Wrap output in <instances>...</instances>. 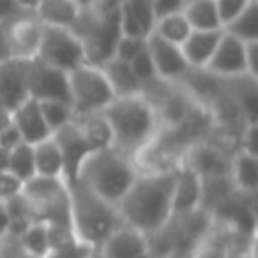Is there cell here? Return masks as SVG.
I'll return each mask as SVG.
<instances>
[{
    "instance_id": "6da1fadb",
    "label": "cell",
    "mask_w": 258,
    "mask_h": 258,
    "mask_svg": "<svg viewBox=\"0 0 258 258\" xmlns=\"http://www.w3.org/2000/svg\"><path fill=\"white\" fill-rule=\"evenodd\" d=\"M175 172L138 173L133 186L117 205L122 223L138 230L145 237L156 235L168 226L173 219Z\"/></svg>"
},
{
    "instance_id": "7a4b0ae2",
    "label": "cell",
    "mask_w": 258,
    "mask_h": 258,
    "mask_svg": "<svg viewBox=\"0 0 258 258\" xmlns=\"http://www.w3.org/2000/svg\"><path fill=\"white\" fill-rule=\"evenodd\" d=\"M111 129V147L133 159L159 131V118L154 106L144 94L115 97L103 111Z\"/></svg>"
},
{
    "instance_id": "3957f363",
    "label": "cell",
    "mask_w": 258,
    "mask_h": 258,
    "mask_svg": "<svg viewBox=\"0 0 258 258\" xmlns=\"http://www.w3.org/2000/svg\"><path fill=\"white\" fill-rule=\"evenodd\" d=\"M137 177L138 168L133 159L113 147H108L90 152L83 159L76 182L83 184L104 202L117 207Z\"/></svg>"
},
{
    "instance_id": "277c9868",
    "label": "cell",
    "mask_w": 258,
    "mask_h": 258,
    "mask_svg": "<svg viewBox=\"0 0 258 258\" xmlns=\"http://www.w3.org/2000/svg\"><path fill=\"white\" fill-rule=\"evenodd\" d=\"M122 225L115 205L104 202L80 182L69 186V228L76 240L99 249Z\"/></svg>"
},
{
    "instance_id": "5b68a950",
    "label": "cell",
    "mask_w": 258,
    "mask_h": 258,
    "mask_svg": "<svg viewBox=\"0 0 258 258\" xmlns=\"http://www.w3.org/2000/svg\"><path fill=\"white\" fill-rule=\"evenodd\" d=\"M20 193L29 204L32 221L69 228V187L64 179L34 175L22 184Z\"/></svg>"
},
{
    "instance_id": "8992f818",
    "label": "cell",
    "mask_w": 258,
    "mask_h": 258,
    "mask_svg": "<svg viewBox=\"0 0 258 258\" xmlns=\"http://www.w3.org/2000/svg\"><path fill=\"white\" fill-rule=\"evenodd\" d=\"M68 82L71 106L76 117L101 113L115 99V94L106 76L96 64L87 62V64L69 71Z\"/></svg>"
},
{
    "instance_id": "52a82bcc",
    "label": "cell",
    "mask_w": 258,
    "mask_h": 258,
    "mask_svg": "<svg viewBox=\"0 0 258 258\" xmlns=\"http://www.w3.org/2000/svg\"><path fill=\"white\" fill-rule=\"evenodd\" d=\"M36 58L64 73H69L89 62L85 44L76 36L75 30L58 29V27L43 29V37Z\"/></svg>"
},
{
    "instance_id": "ba28073f",
    "label": "cell",
    "mask_w": 258,
    "mask_h": 258,
    "mask_svg": "<svg viewBox=\"0 0 258 258\" xmlns=\"http://www.w3.org/2000/svg\"><path fill=\"white\" fill-rule=\"evenodd\" d=\"M43 29L44 25L32 13H23V16L16 15L15 18L6 22L4 30L9 48V58L34 60L39 51Z\"/></svg>"
},
{
    "instance_id": "9c48e42d",
    "label": "cell",
    "mask_w": 258,
    "mask_h": 258,
    "mask_svg": "<svg viewBox=\"0 0 258 258\" xmlns=\"http://www.w3.org/2000/svg\"><path fill=\"white\" fill-rule=\"evenodd\" d=\"M29 94L36 101H64L71 104L68 73L39 62H29Z\"/></svg>"
},
{
    "instance_id": "30bf717a",
    "label": "cell",
    "mask_w": 258,
    "mask_h": 258,
    "mask_svg": "<svg viewBox=\"0 0 258 258\" xmlns=\"http://www.w3.org/2000/svg\"><path fill=\"white\" fill-rule=\"evenodd\" d=\"M204 69L219 80L246 76L247 75L246 43H242V41H239L237 37L230 36V34H226L223 30L221 41H219L218 48H216L211 60L207 62V66Z\"/></svg>"
},
{
    "instance_id": "8fae6325",
    "label": "cell",
    "mask_w": 258,
    "mask_h": 258,
    "mask_svg": "<svg viewBox=\"0 0 258 258\" xmlns=\"http://www.w3.org/2000/svg\"><path fill=\"white\" fill-rule=\"evenodd\" d=\"M29 62L20 58H6L0 62V106L8 113L30 97Z\"/></svg>"
},
{
    "instance_id": "7c38bea8",
    "label": "cell",
    "mask_w": 258,
    "mask_h": 258,
    "mask_svg": "<svg viewBox=\"0 0 258 258\" xmlns=\"http://www.w3.org/2000/svg\"><path fill=\"white\" fill-rule=\"evenodd\" d=\"M145 44H147V51L154 62L156 75L159 80L179 83L184 78V75L189 71V66L180 51V46L161 39L154 32L145 37Z\"/></svg>"
},
{
    "instance_id": "4fadbf2b",
    "label": "cell",
    "mask_w": 258,
    "mask_h": 258,
    "mask_svg": "<svg viewBox=\"0 0 258 258\" xmlns=\"http://www.w3.org/2000/svg\"><path fill=\"white\" fill-rule=\"evenodd\" d=\"M230 158L232 156L223 152L211 142L200 140L186 149L182 165L193 170L200 179L230 177Z\"/></svg>"
},
{
    "instance_id": "5bb4252c",
    "label": "cell",
    "mask_w": 258,
    "mask_h": 258,
    "mask_svg": "<svg viewBox=\"0 0 258 258\" xmlns=\"http://www.w3.org/2000/svg\"><path fill=\"white\" fill-rule=\"evenodd\" d=\"M53 138L57 140L58 149H60L62 161H64V182L69 187L76 182V175H78L82 161L94 151L87 144L83 135L80 133V129L76 127L75 120L58 129L57 133H53Z\"/></svg>"
},
{
    "instance_id": "9a60e30c",
    "label": "cell",
    "mask_w": 258,
    "mask_h": 258,
    "mask_svg": "<svg viewBox=\"0 0 258 258\" xmlns=\"http://www.w3.org/2000/svg\"><path fill=\"white\" fill-rule=\"evenodd\" d=\"M97 251L103 258H151L149 237L127 225L115 230Z\"/></svg>"
},
{
    "instance_id": "2e32d148",
    "label": "cell",
    "mask_w": 258,
    "mask_h": 258,
    "mask_svg": "<svg viewBox=\"0 0 258 258\" xmlns=\"http://www.w3.org/2000/svg\"><path fill=\"white\" fill-rule=\"evenodd\" d=\"M9 120L20 131L22 140L29 145H36L53 135L41 113L39 101L32 99V97L23 101L16 110H13L9 113Z\"/></svg>"
},
{
    "instance_id": "e0dca14e",
    "label": "cell",
    "mask_w": 258,
    "mask_h": 258,
    "mask_svg": "<svg viewBox=\"0 0 258 258\" xmlns=\"http://www.w3.org/2000/svg\"><path fill=\"white\" fill-rule=\"evenodd\" d=\"M202 204V179L182 165L175 172V187H173L172 214L173 219L187 216L198 211Z\"/></svg>"
},
{
    "instance_id": "ac0fdd59",
    "label": "cell",
    "mask_w": 258,
    "mask_h": 258,
    "mask_svg": "<svg viewBox=\"0 0 258 258\" xmlns=\"http://www.w3.org/2000/svg\"><path fill=\"white\" fill-rule=\"evenodd\" d=\"M223 37V30H191L187 39L180 44L184 58L191 69H204L211 60Z\"/></svg>"
},
{
    "instance_id": "d6986e66",
    "label": "cell",
    "mask_w": 258,
    "mask_h": 258,
    "mask_svg": "<svg viewBox=\"0 0 258 258\" xmlns=\"http://www.w3.org/2000/svg\"><path fill=\"white\" fill-rule=\"evenodd\" d=\"M230 180L237 193L253 197L258 189V156L235 151L230 158Z\"/></svg>"
},
{
    "instance_id": "ffe728a7",
    "label": "cell",
    "mask_w": 258,
    "mask_h": 258,
    "mask_svg": "<svg viewBox=\"0 0 258 258\" xmlns=\"http://www.w3.org/2000/svg\"><path fill=\"white\" fill-rule=\"evenodd\" d=\"M34 16L44 27L73 30L82 16V9L73 0H41L34 11Z\"/></svg>"
},
{
    "instance_id": "44dd1931",
    "label": "cell",
    "mask_w": 258,
    "mask_h": 258,
    "mask_svg": "<svg viewBox=\"0 0 258 258\" xmlns=\"http://www.w3.org/2000/svg\"><path fill=\"white\" fill-rule=\"evenodd\" d=\"M99 68H101V71H103V75L106 76L115 97L133 96V94L142 92V85L137 80V76H135L129 62H124L111 55L110 58L101 62Z\"/></svg>"
},
{
    "instance_id": "7402d4cb",
    "label": "cell",
    "mask_w": 258,
    "mask_h": 258,
    "mask_svg": "<svg viewBox=\"0 0 258 258\" xmlns=\"http://www.w3.org/2000/svg\"><path fill=\"white\" fill-rule=\"evenodd\" d=\"M32 151L36 175L64 179V161H62L60 149H58V144L53 138V135L48 137L46 140L32 145Z\"/></svg>"
},
{
    "instance_id": "603a6c76",
    "label": "cell",
    "mask_w": 258,
    "mask_h": 258,
    "mask_svg": "<svg viewBox=\"0 0 258 258\" xmlns=\"http://www.w3.org/2000/svg\"><path fill=\"white\" fill-rule=\"evenodd\" d=\"M76 127L80 129V133L87 140L92 151H101V149H108L113 144L111 138V129L108 125L106 118L101 113L94 115H83V117L75 118Z\"/></svg>"
},
{
    "instance_id": "cb8c5ba5",
    "label": "cell",
    "mask_w": 258,
    "mask_h": 258,
    "mask_svg": "<svg viewBox=\"0 0 258 258\" xmlns=\"http://www.w3.org/2000/svg\"><path fill=\"white\" fill-rule=\"evenodd\" d=\"M191 30H223L214 0H193L182 9Z\"/></svg>"
},
{
    "instance_id": "d4e9b609",
    "label": "cell",
    "mask_w": 258,
    "mask_h": 258,
    "mask_svg": "<svg viewBox=\"0 0 258 258\" xmlns=\"http://www.w3.org/2000/svg\"><path fill=\"white\" fill-rule=\"evenodd\" d=\"M18 240L29 258H44L50 251V225L44 221H32L18 235Z\"/></svg>"
},
{
    "instance_id": "484cf974",
    "label": "cell",
    "mask_w": 258,
    "mask_h": 258,
    "mask_svg": "<svg viewBox=\"0 0 258 258\" xmlns=\"http://www.w3.org/2000/svg\"><path fill=\"white\" fill-rule=\"evenodd\" d=\"M187 258H232L230 237L214 232V225H212L211 230L193 244Z\"/></svg>"
},
{
    "instance_id": "4316f807",
    "label": "cell",
    "mask_w": 258,
    "mask_h": 258,
    "mask_svg": "<svg viewBox=\"0 0 258 258\" xmlns=\"http://www.w3.org/2000/svg\"><path fill=\"white\" fill-rule=\"evenodd\" d=\"M226 34L237 37L242 43L258 41V2H251L239 16L223 27Z\"/></svg>"
},
{
    "instance_id": "83f0119b",
    "label": "cell",
    "mask_w": 258,
    "mask_h": 258,
    "mask_svg": "<svg viewBox=\"0 0 258 258\" xmlns=\"http://www.w3.org/2000/svg\"><path fill=\"white\" fill-rule=\"evenodd\" d=\"M152 32L161 37V39L180 46L191 34V27L182 13H175V15H168L156 20V25Z\"/></svg>"
},
{
    "instance_id": "f1b7e54d",
    "label": "cell",
    "mask_w": 258,
    "mask_h": 258,
    "mask_svg": "<svg viewBox=\"0 0 258 258\" xmlns=\"http://www.w3.org/2000/svg\"><path fill=\"white\" fill-rule=\"evenodd\" d=\"M8 172L13 177L20 180V182H27L36 175V165H34V151L32 145L18 144L9 151V163H8Z\"/></svg>"
},
{
    "instance_id": "f546056e",
    "label": "cell",
    "mask_w": 258,
    "mask_h": 258,
    "mask_svg": "<svg viewBox=\"0 0 258 258\" xmlns=\"http://www.w3.org/2000/svg\"><path fill=\"white\" fill-rule=\"evenodd\" d=\"M39 106L51 133H57L58 129L71 124L76 118L73 106L64 101H39Z\"/></svg>"
},
{
    "instance_id": "4dcf8cb0",
    "label": "cell",
    "mask_w": 258,
    "mask_h": 258,
    "mask_svg": "<svg viewBox=\"0 0 258 258\" xmlns=\"http://www.w3.org/2000/svg\"><path fill=\"white\" fill-rule=\"evenodd\" d=\"M120 4L137 18V22L140 23L142 30H144L145 37L149 34H152L156 25V16L154 11H152L151 0H122Z\"/></svg>"
},
{
    "instance_id": "1f68e13d",
    "label": "cell",
    "mask_w": 258,
    "mask_h": 258,
    "mask_svg": "<svg viewBox=\"0 0 258 258\" xmlns=\"http://www.w3.org/2000/svg\"><path fill=\"white\" fill-rule=\"evenodd\" d=\"M97 249H92L87 244L76 240L75 237L58 246H51L44 258H90Z\"/></svg>"
},
{
    "instance_id": "d6a6232c",
    "label": "cell",
    "mask_w": 258,
    "mask_h": 258,
    "mask_svg": "<svg viewBox=\"0 0 258 258\" xmlns=\"http://www.w3.org/2000/svg\"><path fill=\"white\" fill-rule=\"evenodd\" d=\"M129 66H131V69H133L135 76H137V80L140 82L142 87L147 85V83H151V82H154V80L158 78L154 62H152L151 55H149L147 46H145V50L142 51L140 55H137L133 60L129 62Z\"/></svg>"
},
{
    "instance_id": "836d02e7",
    "label": "cell",
    "mask_w": 258,
    "mask_h": 258,
    "mask_svg": "<svg viewBox=\"0 0 258 258\" xmlns=\"http://www.w3.org/2000/svg\"><path fill=\"white\" fill-rule=\"evenodd\" d=\"M145 37H124L120 36L117 39L113 50V57L120 58L124 62H131L137 55H140L145 50Z\"/></svg>"
},
{
    "instance_id": "e575fe53",
    "label": "cell",
    "mask_w": 258,
    "mask_h": 258,
    "mask_svg": "<svg viewBox=\"0 0 258 258\" xmlns=\"http://www.w3.org/2000/svg\"><path fill=\"white\" fill-rule=\"evenodd\" d=\"M251 2H254V0H214L219 20H221V25L225 27L226 23L232 22V20L235 18V16H239Z\"/></svg>"
},
{
    "instance_id": "d590c367",
    "label": "cell",
    "mask_w": 258,
    "mask_h": 258,
    "mask_svg": "<svg viewBox=\"0 0 258 258\" xmlns=\"http://www.w3.org/2000/svg\"><path fill=\"white\" fill-rule=\"evenodd\" d=\"M151 4L156 20H159L163 16L182 13L184 6H186V0H151Z\"/></svg>"
},
{
    "instance_id": "8d00e7d4",
    "label": "cell",
    "mask_w": 258,
    "mask_h": 258,
    "mask_svg": "<svg viewBox=\"0 0 258 258\" xmlns=\"http://www.w3.org/2000/svg\"><path fill=\"white\" fill-rule=\"evenodd\" d=\"M22 142H23L22 135H20V131L15 127V124H13L11 120L0 127V147L11 151L13 147H16V145L22 144Z\"/></svg>"
},
{
    "instance_id": "74e56055",
    "label": "cell",
    "mask_w": 258,
    "mask_h": 258,
    "mask_svg": "<svg viewBox=\"0 0 258 258\" xmlns=\"http://www.w3.org/2000/svg\"><path fill=\"white\" fill-rule=\"evenodd\" d=\"M246 62H247V75L251 78L258 80V41L246 43Z\"/></svg>"
},
{
    "instance_id": "f35d334b",
    "label": "cell",
    "mask_w": 258,
    "mask_h": 258,
    "mask_svg": "<svg viewBox=\"0 0 258 258\" xmlns=\"http://www.w3.org/2000/svg\"><path fill=\"white\" fill-rule=\"evenodd\" d=\"M39 2H41V0H15L16 8H18L20 11L32 13V15H34V11H36L37 6H39Z\"/></svg>"
},
{
    "instance_id": "ab89813d",
    "label": "cell",
    "mask_w": 258,
    "mask_h": 258,
    "mask_svg": "<svg viewBox=\"0 0 258 258\" xmlns=\"http://www.w3.org/2000/svg\"><path fill=\"white\" fill-rule=\"evenodd\" d=\"M9 230V214L6 209V202L0 200V233H8Z\"/></svg>"
},
{
    "instance_id": "60d3db41",
    "label": "cell",
    "mask_w": 258,
    "mask_h": 258,
    "mask_svg": "<svg viewBox=\"0 0 258 258\" xmlns=\"http://www.w3.org/2000/svg\"><path fill=\"white\" fill-rule=\"evenodd\" d=\"M9 58V48H8V41H6V30H4V23L0 22V62Z\"/></svg>"
},
{
    "instance_id": "b9f144b4",
    "label": "cell",
    "mask_w": 258,
    "mask_h": 258,
    "mask_svg": "<svg viewBox=\"0 0 258 258\" xmlns=\"http://www.w3.org/2000/svg\"><path fill=\"white\" fill-rule=\"evenodd\" d=\"M73 2L82 9V13H85V11H92L99 0H73Z\"/></svg>"
},
{
    "instance_id": "7bdbcfd3",
    "label": "cell",
    "mask_w": 258,
    "mask_h": 258,
    "mask_svg": "<svg viewBox=\"0 0 258 258\" xmlns=\"http://www.w3.org/2000/svg\"><path fill=\"white\" fill-rule=\"evenodd\" d=\"M8 163H9V151L4 147H0V173L8 172Z\"/></svg>"
},
{
    "instance_id": "ee69618b",
    "label": "cell",
    "mask_w": 258,
    "mask_h": 258,
    "mask_svg": "<svg viewBox=\"0 0 258 258\" xmlns=\"http://www.w3.org/2000/svg\"><path fill=\"white\" fill-rule=\"evenodd\" d=\"M6 235H8V233H0V244L4 242V239H6Z\"/></svg>"
},
{
    "instance_id": "f6af8a7d",
    "label": "cell",
    "mask_w": 258,
    "mask_h": 258,
    "mask_svg": "<svg viewBox=\"0 0 258 258\" xmlns=\"http://www.w3.org/2000/svg\"><path fill=\"white\" fill-rule=\"evenodd\" d=\"M90 258H103V256H101V254H99V251H96V253H94Z\"/></svg>"
},
{
    "instance_id": "bcb514c9",
    "label": "cell",
    "mask_w": 258,
    "mask_h": 258,
    "mask_svg": "<svg viewBox=\"0 0 258 258\" xmlns=\"http://www.w3.org/2000/svg\"><path fill=\"white\" fill-rule=\"evenodd\" d=\"M187 2H193V0H186V4H187Z\"/></svg>"
}]
</instances>
